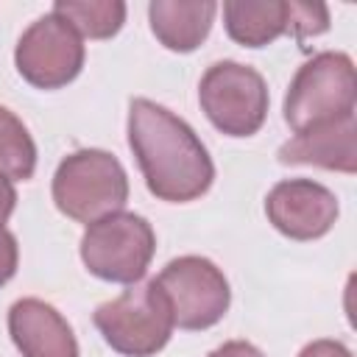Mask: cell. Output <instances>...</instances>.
<instances>
[{
    "label": "cell",
    "mask_w": 357,
    "mask_h": 357,
    "mask_svg": "<svg viewBox=\"0 0 357 357\" xmlns=\"http://www.w3.org/2000/svg\"><path fill=\"white\" fill-rule=\"evenodd\" d=\"M128 142L145 184L156 198L184 204L209 190L215 167L204 142L165 106L145 98L131 100Z\"/></svg>",
    "instance_id": "1"
},
{
    "label": "cell",
    "mask_w": 357,
    "mask_h": 357,
    "mask_svg": "<svg viewBox=\"0 0 357 357\" xmlns=\"http://www.w3.org/2000/svg\"><path fill=\"white\" fill-rule=\"evenodd\" d=\"M53 201L67 218L78 223H95L123 212L128 201L126 170L106 151H75L59 165L53 176Z\"/></svg>",
    "instance_id": "2"
},
{
    "label": "cell",
    "mask_w": 357,
    "mask_h": 357,
    "mask_svg": "<svg viewBox=\"0 0 357 357\" xmlns=\"http://www.w3.org/2000/svg\"><path fill=\"white\" fill-rule=\"evenodd\" d=\"M354 61L346 53L326 50L312 56L290 81L284 98V120L298 134L354 114Z\"/></svg>",
    "instance_id": "3"
},
{
    "label": "cell",
    "mask_w": 357,
    "mask_h": 357,
    "mask_svg": "<svg viewBox=\"0 0 357 357\" xmlns=\"http://www.w3.org/2000/svg\"><path fill=\"white\" fill-rule=\"evenodd\" d=\"M95 326L114 351L126 357H151L165 349L176 324L165 293L151 279L100 304L95 310Z\"/></svg>",
    "instance_id": "4"
},
{
    "label": "cell",
    "mask_w": 357,
    "mask_h": 357,
    "mask_svg": "<svg viewBox=\"0 0 357 357\" xmlns=\"http://www.w3.org/2000/svg\"><path fill=\"white\" fill-rule=\"evenodd\" d=\"M156 251L153 229L134 212H114L89 223L81 240V259L98 279L137 284Z\"/></svg>",
    "instance_id": "5"
},
{
    "label": "cell",
    "mask_w": 357,
    "mask_h": 357,
    "mask_svg": "<svg viewBox=\"0 0 357 357\" xmlns=\"http://www.w3.org/2000/svg\"><path fill=\"white\" fill-rule=\"evenodd\" d=\"M198 100L209 123L229 137L257 134L268 114L265 78L254 67L237 61L212 64L201 78Z\"/></svg>",
    "instance_id": "6"
},
{
    "label": "cell",
    "mask_w": 357,
    "mask_h": 357,
    "mask_svg": "<svg viewBox=\"0 0 357 357\" xmlns=\"http://www.w3.org/2000/svg\"><path fill=\"white\" fill-rule=\"evenodd\" d=\"M153 282L170 304L173 324L181 329H209L226 315L231 301L223 271L204 257H178Z\"/></svg>",
    "instance_id": "7"
},
{
    "label": "cell",
    "mask_w": 357,
    "mask_h": 357,
    "mask_svg": "<svg viewBox=\"0 0 357 357\" xmlns=\"http://www.w3.org/2000/svg\"><path fill=\"white\" fill-rule=\"evenodd\" d=\"M17 70L39 89H59L70 84L84 67L81 33L59 14L39 17L17 42Z\"/></svg>",
    "instance_id": "8"
},
{
    "label": "cell",
    "mask_w": 357,
    "mask_h": 357,
    "mask_svg": "<svg viewBox=\"0 0 357 357\" xmlns=\"http://www.w3.org/2000/svg\"><path fill=\"white\" fill-rule=\"evenodd\" d=\"M268 220L290 240L324 237L337 220V198L318 181H279L265 201Z\"/></svg>",
    "instance_id": "9"
},
{
    "label": "cell",
    "mask_w": 357,
    "mask_h": 357,
    "mask_svg": "<svg viewBox=\"0 0 357 357\" xmlns=\"http://www.w3.org/2000/svg\"><path fill=\"white\" fill-rule=\"evenodd\" d=\"M8 332L22 357H78L70 324L39 298H20L8 310Z\"/></svg>",
    "instance_id": "10"
},
{
    "label": "cell",
    "mask_w": 357,
    "mask_h": 357,
    "mask_svg": "<svg viewBox=\"0 0 357 357\" xmlns=\"http://www.w3.org/2000/svg\"><path fill=\"white\" fill-rule=\"evenodd\" d=\"M282 165H315L326 170H357V123L354 114L298 131L279 148Z\"/></svg>",
    "instance_id": "11"
},
{
    "label": "cell",
    "mask_w": 357,
    "mask_h": 357,
    "mask_svg": "<svg viewBox=\"0 0 357 357\" xmlns=\"http://www.w3.org/2000/svg\"><path fill=\"white\" fill-rule=\"evenodd\" d=\"M215 14H218V6L212 0H195V3L153 0L148 6L151 31L167 50H176V53L195 50L206 39L215 22Z\"/></svg>",
    "instance_id": "12"
},
{
    "label": "cell",
    "mask_w": 357,
    "mask_h": 357,
    "mask_svg": "<svg viewBox=\"0 0 357 357\" xmlns=\"http://www.w3.org/2000/svg\"><path fill=\"white\" fill-rule=\"evenodd\" d=\"M226 31L245 47H262L290 31V3L282 0H229L223 3Z\"/></svg>",
    "instance_id": "13"
},
{
    "label": "cell",
    "mask_w": 357,
    "mask_h": 357,
    "mask_svg": "<svg viewBox=\"0 0 357 357\" xmlns=\"http://www.w3.org/2000/svg\"><path fill=\"white\" fill-rule=\"evenodd\" d=\"M53 14L67 20L81 36L89 39H109L114 36L126 22V3L117 0H59L53 6Z\"/></svg>",
    "instance_id": "14"
},
{
    "label": "cell",
    "mask_w": 357,
    "mask_h": 357,
    "mask_svg": "<svg viewBox=\"0 0 357 357\" xmlns=\"http://www.w3.org/2000/svg\"><path fill=\"white\" fill-rule=\"evenodd\" d=\"M36 170V145L22 120L0 106V176L25 181Z\"/></svg>",
    "instance_id": "15"
},
{
    "label": "cell",
    "mask_w": 357,
    "mask_h": 357,
    "mask_svg": "<svg viewBox=\"0 0 357 357\" xmlns=\"http://www.w3.org/2000/svg\"><path fill=\"white\" fill-rule=\"evenodd\" d=\"M329 28V11L321 3H290V31L296 39H307L324 33Z\"/></svg>",
    "instance_id": "16"
},
{
    "label": "cell",
    "mask_w": 357,
    "mask_h": 357,
    "mask_svg": "<svg viewBox=\"0 0 357 357\" xmlns=\"http://www.w3.org/2000/svg\"><path fill=\"white\" fill-rule=\"evenodd\" d=\"M17 259H20L17 240L6 226H0V284H6L17 273Z\"/></svg>",
    "instance_id": "17"
},
{
    "label": "cell",
    "mask_w": 357,
    "mask_h": 357,
    "mask_svg": "<svg viewBox=\"0 0 357 357\" xmlns=\"http://www.w3.org/2000/svg\"><path fill=\"white\" fill-rule=\"evenodd\" d=\"M298 357H351V351L337 340H312L301 349Z\"/></svg>",
    "instance_id": "18"
},
{
    "label": "cell",
    "mask_w": 357,
    "mask_h": 357,
    "mask_svg": "<svg viewBox=\"0 0 357 357\" xmlns=\"http://www.w3.org/2000/svg\"><path fill=\"white\" fill-rule=\"evenodd\" d=\"M209 357H265V354H262L257 346L245 343V340H229V343L218 346Z\"/></svg>",
    "instance_id": "19"
},
{
    "label": "cell",
    "mask_w": 357,
    "mask_h": 357,
    "mask_svg": "<svg viewBox=\"0 0 357 357\" xmlns=\"http://www.w3.org/2000/svg\"><path fill=\"white\" fill-rule=\"evenodd\" d=\"M14 206H17V190L6 176H0V226L8 220Z\"/></svg>",
    "instance_id": "20"
}]
</instances>
